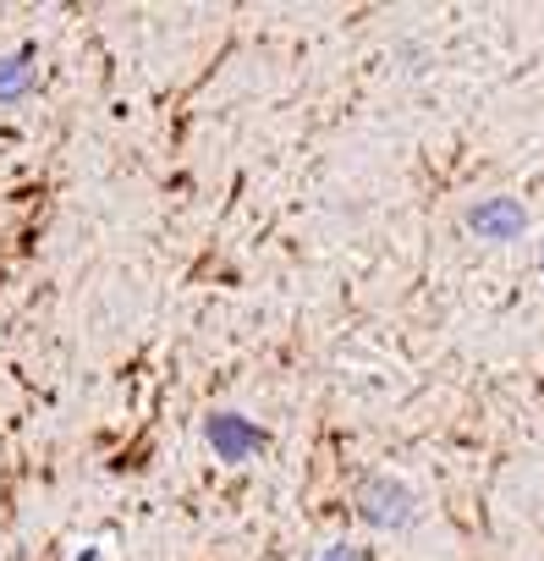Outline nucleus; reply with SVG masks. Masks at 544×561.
<instances>
[{"mask_svg": "<svg viewBox=\"0 0 544 561\" xmlns=\"http://www.w3.org/2000/svg\"><path fill=\"white\" fill-rule=\"evenodd\" d=\"M28 83V72H23V61H0V100L7 94H18Z\"/></svg>", "mask_w": 544, "mask_h": 561, "instance_id": "nucleus-1", "label": "nucleus"}]
</instances>
